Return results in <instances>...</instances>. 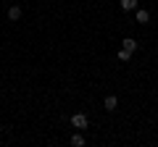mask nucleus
Segmentation results:
<instances>
[{"mask_svg":"<svg viewBox=\"0 0 158 147\" xmlns=\"http://www.w3.org/2000/svg\"><path fill=\"white\" fill-rule=\"evenodd\" d=\"M71 126L82 131V129H87V126H90V121H87L85 113H74V116H71Z\"/></svg>","mask_w":158,"mask_h":147,"instance_id":"obj_1","label":"nucleus"},{"mask_svg":"<svg viewBox=\"0 0 158 147\" xmlns=\"http://www.w3.org/2000/svg\"><path fill=\"white\" fill-rule=\"evenodd\" d=\"M103 108H106L108 113H113V110L118 108V97H116V95H108L106 100H103Z\"/></svg>","mask_w":158,"mask_h":147,"instance_id":"obj_2","label":"nucleus"},{"mask_svg":"<svg viewBox=\"0 0 158 147\" xmlns=\"http://www.w3.org/2000/svg\"><path fill=\"white\" fill-rule=\"evenodd\" d=\"M121 47H127L129 53H135L140 45H137V40H135V37H124V40H121Z\"/></svg>","mask_w":158,"mask_h":147,"instance_id":"obj_3","label":"nucleus"},{"mask_svg":"<svg viewBox=\"0 0 158 147\" xmlns=\"http://www.w3.org/2000/svg\"><path fill=\"white\" fill-rule=\"evenodd\" d=\"M135 21H137V24H148V21H150V13H148L145 8H140V11L135 13Z\"/></svg>","mask_w":158,"mask_h":147,"instance_id":"obj_4","label":"nucleus"},{"mask_svg":"<svg viewBox=\"0 0 158 147\" xmlns=\"http://www.w3.org/2000/svg\"><path fill=\"white\" fill-rule=\"evenodd\" d=\"M116 58H118V61H121V63H129V61H132V53L127 50V47H118V53H116Z\"/></svg>","mask_w":158,"mask_h":147,"instance_id":"obj_5","label":"nucleus"},{"mask_svg":"<svg viewBox=\"0 0 158 147\" xmlns=\"http://www.w3.org/2000/svg\"><path fill=\"white\" fill-rule=\"evenodd\" d=\"M8 18H11V21H19V18H21V8L11 6V8H8Z\"/></svg>","mask_w":158,"mask_h":147,"instance_id":"obj_6","label":"nucleus"},{"mask_svg":"<svg viewBox=\"0 0 158 147\" xmlns=\"http://www.w3.org/2000/svg\"><path fill=\"white\" fill-rule=\"evenodd\" d=\"M69 145H71V147H85V137H82V134H74L71 139H69Z\"/></svg>","mask_w":158,"mask_h":147,"instance_id":"obj_7","label":"nucleus"},{"mask_svg":"<svg viewBox=\"0 0 158 147\" xmlns=\"http://www.w3.org/2000/svg\"><path fill=\"white\" fill-rule=\"evenodd\" d=\"M137 0H121V11H135Z\"/></svg>","mask_w":158,"mask_h":147,"instance_id":"obj_8","label":"nucleus"}]
</instances>
